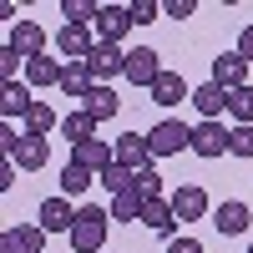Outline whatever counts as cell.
I'll list each match as a JSON object with an SVG mask.
<instances>
[{
	"label": "cell",
	"mask_w": 253,
	"mask_h": 253,
	"mask_svg": "<svg viewBox=\"0 0 253 253\" xmlns=\"http://www.w3.org/2000/svg\"><path fill=\"white\" fill-rule=\"evenodd\" d=\"M15 147H20L15 126H0V157H15Z\"/></svg>",
	"instance_id": "8d00e7d4"
},
{
	"label": "cell",
	"mask_w": 253,
	"mask_h": 253,
	"mask_svg": "<svg viewBox=\"0 0 253 253\" xmlns=\"http://www.w3.org/2000/svg\"><path fill=\"white\" fill-rule=\"evenodd\" d=\"M96 126H101V122H96L86 107H81V112H71V117H61V137H66L71 147H81V142H91V137H96Z\"/></svg>",
	"instance_id": "44dd1931"
},
{
	"label": "cell",
	"mask_w": 253,
	"mask_h": 253,
	"mask_svg": "<svg viewBox=\"0 0 253 253\" xmlns=\"http://www.w3.org/2000/svg\"><path fill=\"white\" fill-rule=\"evenodd\" d=\"M233 51L248 61V66H253V26H243V31H238V46H233Z\"/></svg>",
	"instance_id": "d590c367"
},
{
	"label": "cell",
	"mask_w": 253,
	"mask_h": 253,
	"mask_svg": "<svg viewBox=\"0 0 253 253\" xmlns=\"http://www.w3.org/2000/svg\"><path fill=\"white\" fill-rule=\"evenodd\" d=\"M132 187H137V193H142L147 203H152V198H162V177H157V167H147V172H137V177H132Z\"/></svg>",
	"instance_id": "1f68e13d"
},
{
	"label": "cell",
	"mask_w": 253,
	"mask_h": 253,
	"mask_svg": "<svg viewBox=\"0 0 253 253\" xmlns=\"http://www.w3.org/2000/svg\"><path fill=\"white\" fill-rule=\"evenodd\" d=\"M71 162H81L86 172H107V167L117 162V152H112V142H101V137H91V142H81V147H71Z\"/></svg>",
	"instance_id": "8fae6325"
},
{
	"label": "cell",
	"mask_w": 253,
	"mask_h": 253,
	"mask_svg": "<svg viewBox=\"0 0 253 253\" xmlns=\"http://www.w3.org/2000/svg\"><path fill=\"white\" fill-rule=\"evenodd\" d=\"M126 10H132V26H147V20H157V15H162L157 0H132Z\"/></svg>",
	"instance_id": "d6a6232c"
},
{
	"label": "cell",
	"mask_w": 253,
	"mask_h": 253,
	"mask_svg": "<svg viewBox=\"0 0 253 253\" xmlns=\"http://www.w3.org/2000/svg\"><path fill=\"white\" fill-rule=\"evenodd\" d=\"M132 177H137V172H126L122 162H112V167H107V172H101L96 182H101V187H107V193L117 198V193H126V187H132Z\"/></svg>",
	"instance_id": "f546056e"
},
{
	"label": "cell",
	"mask_w": 253,
	"mask_h": 253,
	"mask_svg": "<svg viewBox=\"0 0 253 253\" xmlns=\"http://www.w3.org/2000/svg\"><path fill=\"white\" fill-rule=\"evenodd\" d=\"M117 107H122V101H117V91H112V86H96V91L86 96V112H91L96 122H112V117H117Z\"/></svg>",
	"instance_id": "d4e9b609"
},
{
	"label": "cell",
	"mask_w": 253,
	"mask_h": 253,
	"mask_svg": "<svg viewBox=\"0 0 253 253\" xmlns=\"http://www.w3.org/2000/svg\"><path fill=\"white\" fill-rule=\"evenodd\" d=\"M187 101L203 112V122H218V117L228 112V91L218 86V81H203V86H193V96H187Z\"/></svg>",
	"instance_id": "2e32d148"
},
{
	"label": "cell",
	"mask_w": 253,
	"mask_h": 253,
	"mask_svg": "<svg viewBox=\"0 0 253 253\" xmlns=\"http://www.w3.org/2000/svg\"><path fill=\"white\" fill-rule=\"evenodd\" d=\"M36 107V96H31V86H20V81H5V91H0V117H26Z\"/></svg>",
	"instance_id": "603a6c76"
},
{
	"label": "cell",
	"mask_w": 253,
	"mask_h": 253,
	"mask_svg": "<svg viewBox=\"0 0 253 253\" xmlns=\"http://www.w3.org/2000/svg\"><path fill=\"white\" fill-rule=\"evenodd\" d=\"M228 152L233 157H253V126H228Z\"/></svg>",
	"instance_id": "4dcf8cb0"
},
{
	"label": "cell",
	"mask_w": 253,
	"mask_h": 253,
	"mask_svg": "<svg viewBox=\"0 0 253 253\" xmlns=\"http://www.w3.org/2000/svg\"><path fill=\"white\" fill-rule=\"evenodd\" d=\"M112 152H117V162L126 167V172H147V167H152V147H147L142 132H122L112 142Z\"/></svg>",
	"instance_id": "8992f818"
},
{
	"label": "cell",
	"mask_w": 253,
	"mask_h": 253,
	"mask_svg": "<svg viewBox=\"0 0 253 253\" xmlns=\"http://www.w3.org/2000/svg\"><path fill=\"white\" fill-rule=\"evenodd\" d=\"M142 208H147V198L137 187H126V193L112 198V223H142Z\"/></svg>",
	"instance_id": "cb8c5ba5"
},
{
	"label": "cell",
	"mask_w": 253,
	"mask_h": 253,
	"mask_svg": "<svg viewBox=\"0 0 253 253\" xmlns=\"http://www.w3.org/2000/svg\"><path fill=\"white\" fill-rule=\"evenodd\" d=\"M61 91H66V96H76V101H86V96L96 91V76H91V66H86V61H66Z\"/></svg>",
	"instance_id": "d6986e66"
},
{
	"label": "cell",
	"mask_w": 253,
	"mask_h": 253,
	"mask_svg": "<svg viewBox=\"0 0 253 253\" xmlns=\"http://www.w3.org/2000/svg\"><path fill=\"white\" fill-rule=\"evenodd\" d=\"M167 253H203L198 238H167Z\"/></svg>",
	"instance_id": "74e56055"
},
{
	"label": "cell",
	"mask_w": 253,
	"mask_h": 253,
	"mask_svg": "<svg viewBox=\"0 0 253 253\" xmlns=\"http://www.w3.org/2000/svg\"><path fill=\"white\" fill-rule=\"evenodd\" d=\"M10 187H15V162L0 157V193H10Z\"/></svg>",
	"instance_id": "f35d334b"
},
{
	"label": "cell",
	"mask_w": 253,
	"mask_h": 253,
	"mask_svg": "<svg viewBox=\"0 0 253 253\" xmlns=\"http://www.w3.org/2000/svg\"><path fill=\"white\" fill-rule=\"evenodd\" d=\"M10 51H15V56H26V61L46 56V31H41L36 20H20V26H10Z\"/></svg>",
	"instance_id": "7c38bea8"
},
{
	"label": "cell",
	"mask_w": 253,
	"mask_h": 253,
	"mask_svg": "<svg viewBox=\"0 0 253 253\" xmlns=\"http://www.w3.org/2000/svg\"><path fill=\"white\" fill-rule=\"evenodd\" d=\"M228 117H233L238 126H253V86L228 91Z\"/></svg>",
	"instance_id": "4316f807"
},
{
	"label": "cell",
	"mask_w": 253,
	"mask_h": 253,
	"mask_svg": "<svg viewBox=\"0 0 253 253\" xmlns=\"http://www.w3.org/2000/svg\"><path fill=\"white\" fill-rule=\"evenodd\" d=\"M248 223H253V213H248V203H238V198H228V203H218V208H213V228H218L223 238L243 233Z\"/></svg>",
	"instance_id": "5bb4252c"
},
{
	"label": "cell",
	"mask_w": 253,
	"mask_h": 253,
	"mask_svg": "<svg viewBox=\"0 0 253 253\" xmlns=\"http://www.w3.org/2000/svg\"><path fill=\"white\" fill-rule=\"evenodd\" d=\"M36 223L46 228V233H71V228H76V208H71V198H66V193L46 198V203L36 208Z\"/></svg>",
	"instance_id": "5b68a950"
},
{
	"label": "cell",
	"mask_w": 253,
	"mask_h": 253,
	"mask_svg": "<svg viewBox=\"0 0 253 253\" xmlns=\"http://www.w3.org/2000/svg\"><path fill=\"white\" fill-rule=\"evenodd\" d=\"M248 253H253V243H248Z\"/></svg>",
	"instance_id": "ab89813d"
},
{
	"label": "cell",
	"mask_w": 253,
	"mask_h": 253,
	"mask_svg": "<svg viewBox=\"0 0 253 253\" xmlns=\"http://www.w3.org/2000/svg\"><path fill=\"white\" fill-rule=\"evenodd\" d=\"M20 66H26V56H15L10 46L0 51V76H5V81H15V71H20Z\"/></svg>",
	"instance_id": "e575fe53"
},
{
	"label": "cell",
	"mask_w": 253,
	"mask_h": 253,
	"mask_svg": "<svg viewBox=\"0 0 253 253\" xmlns=\"http://www.w3.org/2000/svg\"><path fill=\"white\" fill-rule=\"evenodd\" d=\"M20 172H41V167L51 162V142L46 137H20V147H15V157H10Z\"/></svg>",
	"instance_id": "e0dca14e"
},
{
	"label": "cell",
	"mask_w": 253,
	"mask_h": 253,
	"mask_svg": "<svg viewBox=\"0 0 253 253\" xmlns=\"http://www.w3.org/2000/svg\"><path fill=\"white\" fill-rule=\"evenodd\" d=\"M193 10H198V0H167V5H162V15H167V20H187Z\"/></svg>",
	"instance_id": "836d02e7"
},
{
	"label": "cell",
	"mask_w": 253,
	"mask_h": 253,
	"mask_svg": "<svg viewBox=\"0 0 253 253\" xmlns=\"http://www.w3.org/2000/svg\"><path fill=\"white\" fill-rule=\"evenodd\" d=\"M147 147H152V157H177V152L193 147V126L167 117V122H157L152 132H147Z\"/></svg>",
	"instance_id": "7a4b0ae2"
},
{
	"label": "cell",
	"mask_w": 253,
	"mask_h": 253,
	"mask_svg": "<svg viewBox=\"0 0 253 253\" xmlns=\"http://www.w3.org/2000/svg\"><path fill=\"white\" fill-rule=\"evenodd\" d=\"M91 20H96L91 0H66V5H61V26H91Z\"/></svg>",
	"instance_id": "f1b7e54d"
},
{
	"label": "cell",
	"mask_w": 253,
	"mask_h": 253,
	"mask_svg": "<svg viewBox=\"0 0 253 253\" xmlns=\"http://www.w3.org/2000/svg\"><path fill=\"white\" fill-rule=\"evenodd\" d=\"M162 71H167V66H162V56H157L152 46L126 51V81H132V86H147V91H152V81H157Z\"/></svg>",
	"instance_id": "277c9868"
},
{
	"label": "cell",
	"mask_w": 253,
	"mask_h": 253,
	"mask_svg": "<svg viewBox=\"0 0 253 253\" xmlns=\"http://www.w3.org/2000/svg\"><path fill=\"white\" fill-rule=\"evenodd\" d=\"M56 126V107H46V101H36V107L26 112V137H46Z\"/></svg>",
	"instance_id": "83f0119b"
},
{
	"label": "cell",
	"mask_w": 253,
	"mask_h": 253,
	"mask_svg": "<svg viewBox=\"0 0 253 253\" xmlns=\"http://www.w3.org/2000/svg\"><path fill=\"white\" fill-rule=\"evenodd\" d=\"M142 223L152 228V233H162V238H177V213H172V203L167 198H152L142 208Z\"/></svg>",
	"instance_id": "ac0fdd59"
},
{
	"label": "cell",
	"mask_w": 253,
	"mask_h": 253,
	"mask_svg": "<svg viewBox=\"0 0 253 253\" xmlns=\"http://www.w3.org/2000/svg\"><path fill=\"white\" fill-rule=\"evenodd\" d=\"M46 238H51V233H46L41 223H15V228L0 233V253H41Z\"/></svg>",
	"instance_id": "52a82bcc"
},
{
	"label": "cell",
	"mask_w": 253,
	"mask_h": 253,
	"mask_svg": "<svg viewBox=\"0 0 253 253\" xmlns=\"http://www.w3.org/2000/svg\"><path fill=\"white\" fill-rule=\"evenodd\" d=\"M107 228H112V208H101V203H86V208H76V228H71V248L76 253H101V243H107Z\"/></svg>",
	"instance_id": "6da1fadb"
},
{
	"label": "cell",
	"mask_w": 253,
	"mask_h": 253,
	"mask_svg": "<svg viewBox=\"0 0 253 253\" xmlns=\"http://www.w3.org/2000/svg\"><path fill=\"white\" fill-rule=\"evenodd\" d=\"M86 66H91V76H96V86H107L112 76H126V51H122V46H107V41H96L91 56H86Z\"/></svg>",
	"instance_id": "3957f363"
},
{
	"label": "cell",
	"mask_w": 253,
	"mask_h": 253,
	"mask_svg": "<svg viewBox=\"0 0 253 253\" xmlns=\"http://www.w3.org/2000/svg\"><path fill=\"white\" fill-rule=\"evenodd\" d=\"M91 177H96V172H86L81 162H66V167H61V193H66V198L86 193V187H91Z\"/></svg>",
	"instance_id": "484cf974"
},
{
	"label": "cell",
	"mask_w": 253,
	"mask_h": 253,
	"mask_svg": "<svg viewBox=\"0 0 253 253\" xmlns=\"http://www.w3.org/2000/svg\"><path fill=\"white\" fill-rule=\"evenodd\" d=\"M91 46H96V41H91V26H61V31H56V51L71 56V61H86Z\"/></svg>",
	"instance_id": "9a60e30c"
},
{
	"label": "cell",
	"mask_w": 253,
	"mask_h": 253,
	"mask_svg": "<svg viewBox=\"0 0 253 253\" xmlns=\"http://www.w3.org/2000/svg\"><path fill=\"white\" fill-rule=\"evenodd\" d=\"M91 26H96V36L107 41V46H117V41L132 31V10H126V5H96V20H91Z\"/></svg>",
	"instance_id": "9c48e42d"
},
{
	"label": "cell",
	"mask_w": 253,
	"mask_h": 253,
	"mask_svg": "<svg viewBox=\"0 0 253 253\" xmlns=\"http://www.w3.org/2000/svg\"><path fill=\"white\" fill-rule=\"evenodd\" d=\"M61 76H66V61H51V56L26 61V81L31 86H61Z\"/></svg>",
	"instance_id": "7402d4cb"
},
{
	"label": "cell",
	"mask_w": 253,
	"mask_h": 253,
	"mask_svg": "<svg viewBox=\"0 0 253 253\" xmlns=\"http://www.w3.org/2000/svg\"><path fill=\"white\" fill-rule=\"evenodd\" d=\"M167 203H172L177 223H198V218L208 213V193H203L198 182H182V187H172V198H167Z\"/></svg>",
	"instance_id": "ba28073f"
},
{
	"label": "cell",
	"mask_w": 253,
	"mask_h": 253,
	"mask_svg": "<svg viewBox=\"0 0 253 253\" xmlns=\"http://www.w3.org/2000/svg\"><path fill=\"white\" fill-rule=\"evenodd\" d=\"M213 81H218L223 91L248 86V61H243L238 51H218V56H213Z\"/></svg>",
	"instance_id": "30bf717a"
},
{
	"label": "cell",
	"mask_w": 253,
	"mask_h": 253,
	"mask_svg": "<svg viewBox=\"0 0 253 253\" xmlns=\"http://www.w3.org/2000/svg\"><path fill=\"white\" fill-rule=\"evenodd\" d=\"M193 152L198 157H223L228 152V126L223 122H198L193 126Z\"/></svg>",
	"instance_id": "4fadbf2b"
},
{
	"label": "cell",
	"mask_w": 253,
	"mask_h": 253,
	"mask_svg": "<svg viewBox=\"0 0 253 253\" xmlns=\"http://www.w3.org/2000/svg\"><path fill=\"white\" fill-rule=\"evenodd\" d=\"M182 96H193V86H187L177 71H162V76L152 81V101H157V107H177Z\"/></svg>",
	"instance_id": "ffe728a7"
}]
</instances>
